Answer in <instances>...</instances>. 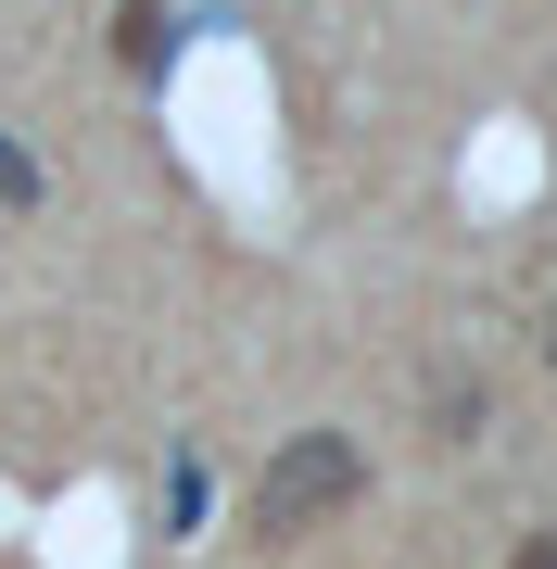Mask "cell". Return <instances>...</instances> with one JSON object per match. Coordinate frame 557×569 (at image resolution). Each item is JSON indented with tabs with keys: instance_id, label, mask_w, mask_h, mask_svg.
I'll list each match as a JSON object with an SVG mask.
<instances>
[{
	"instance_id": "cell-1",
	"label": "cell",
	"mask_w": 557,
	"mask_h": 569,
	"mask_svg": "<svg viewBox=\"0 0 557 569\" xmlns=\"http://www.w3.org/2000/svg\"><path fill=\"white\" fill-rule=\"evenodd\" d=\"M355 493H368V456H355L342 430H291V443L253 468L241 531H253V545H305V531H317V519H342Z\"/></svg>"
},
{
	"instance_id": "cell-2",
	"label": "cell",
	"mask_w": 557,
	"mask_h": 569,
	"mask_svg": "<svg viewBox=\"0 0 557 569\" xmlns=\"http://www.w3.org/2000/svg\"><path fill=\"white\" fill-rule=\"evenodd\" d=\"M115 51L140 63V77H166V51H178V26L152 13V0H127V13H115Z\"/></svg>"
},
{
	"instance_id": "cell-3",
	"label": "cell",
	"mask_w": 557,
	"mask_h": 569,
	"mask_svg": "<svg viewBox=\"0 0 557 569\" xmlns=\"http://www.w3.org/2000/svg\"><path fill=\"white\" fill-rule=\"evenodd\" d=\"M0 203H39V164H26L13 140H0Z\"/></svg>"
},
{
	"instance_id": "cell-4",
	"label": "cell",
	"mask_w": 557,
	"mask_h": 569,
	"mask_svg": "<svg viewBox=\"0 0 557 569\" xmlns=\"http://www.w3.org/2000/svg\"><path fill=\"white\" fill-rule=\"evenodd\" d=\"M519 569H557V531H533V545H519Z\"/></svg>"
},
{
	"instance_id": "cell-5",
	"label": "cell",
	"mask_w": 557,
	"mask_h": 569,
	"mask_svg": "<svg viewBox=\"0 0 557 569\" xmlns=\"http://www.w3.org/2000/svg\"><path fill=\"white\" fill-rule=\"evenodd\" d=\"M545 355H557V317H545Z\"/></svg>"
}]
</instances>
